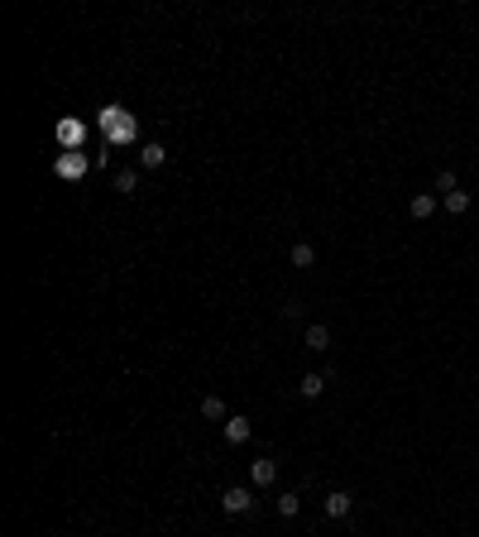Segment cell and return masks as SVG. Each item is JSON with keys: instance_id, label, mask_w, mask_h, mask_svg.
<instances>
[{"instance_id": "cell-9", "label": "cell", "mask_w": 479, "mask_h": 537, "mask_svg": "<svg viewBox=\"0 0 479 537\" xmlns=\"http://www.w3.org/2000/svg\"><path fill=\"white\" fill-rule=\"evenodd\" d=\"M249 418H225V441H235V446H240V441H249Z\"/></svg>"}, {"instance_id": "cell-8", "label": "cell", "mask_w": 479, "mask_h": 537, "mask_svg": "<svg viewBox=\"0 0 479 537\" xmlns=\"http://www.w3.org/2000/svg\"><path fill=\"white\" fill-rule=\"evenodd\" d=\"M345 514H350V494H345V489H331V494H326V518H345Z\"/></svg>"}, {"instance_id": "cell-7", "label": "cell", "mask_w": 479, "mask_h": 537, "mask_svg": "<svg viewBox=\"0 0 479 537\" xmlns=\"http://www.w3.org/2000/svg\"><path fill=\"white\" fill-rule=\"evenodd\" d=\"M302 341H307V350H316V355H321V350H331V326H307V336H302Z\"/></svg>"}, {"instance_id": "cell-14", "label": "cell", "mask_w": 479, "mask_h": 537, "mask_svg": "<svg viewBox=\"0 0 479 537\" xmlns=\"http://www.w3.org/2000/svg\"><path fill=\"white\" fill-rule=\"evenodd\" d=\"M201 418H225V403H221L216 394H206V398H201Z\"/></svg>"}, {"instance_id": "cell-17", "label": "cell", "mask_w": 479, "mask_h": 537, "mask_svg": "<svg viewBox=\"0 0 479 537\" xmlns=\"http://www.w3.org/2000/svg\"><path fill=\"white\" fill-rule=\"evenodd\" d=\"M436 192H441V197L456 192V173H436Z\"/></svg>"}, {"instance_id": "cell-11", "label": "cell", "mask_w": 479, "mask_h": 537, "mask_svg": "<svg viewBox=\"0 0 479 537\" xmlns=\"http://www.w3.org/2000/svg\"><path fill=\"white\" fill-rule=\"evenodd\" d=\"M292 264H297V269H312V264H316V250H312L307 240H297V245H292Z\"/></svg>"}, {"instance_id": "cell-15", "label": "cell", "mask_w": 479, "mask_h": 537, "mask_svg": "<svg viewBox=\"0 0 479 537\" xmlns=\"http://www.w3.org/2000/svg\"><path fill=\"white\" fill-rule=\"evenodd\" d=\"M431 212H436V197H412V216L417 221H427Z\"/></svg>"}, {"instance_id": "cell-3", "label": "cell", "mask_w": 479, "mask_h": 537, "mask_svg": "<svg viewBox=\"0 0 479 537\" xmlns=\"http://www.w3.org/2000/svg\"><path fill=\"white\" fill-rule=\"evenodd\" d=\"M274 480H278V460H254V465H249V485H254V489H269Z\"/></svg>"}, {"instance_id": "cell-12", "label": "cell", "mask_w": 479, "mask_h": 537, "mask_svg": "<svg viewBox=\"0 0 479 537\" xmlns=\"http://www.w3.org/2000/svg\"><path fill=\"white\" fill-rule=\"evenodd\" d=\"M58 139H63V144H82V125H77V120H63V125H58Z\"/></svg>"}, {"instance_id": "cell-6", "label": "cell", "mask_w": 479, "mask_h": 537, "mask_svg": "<svg viewBox=\"0 0 479 537\" xmlns=\"http://www.w3.org/2000/svg\"><path fill=\"white\" fill-rule=\"evenodd\" d=\"M53 173H58V178H82V173H87V159H82V154H63V159L53 163Z\"/></svg>"}, {"instance_id": "cell-1", "label": "cell", "mask_w": 479, "mask_h": 537, "mask_svg": "<svg viewBox=\"0 0 479 537\" xmlns=\"http://www.w3.org/2000/svg\"><path fill=\"white\" fill-rule=\"evenodd\" d=\"M101 130H110V139H134V120H130L120 106L101 110Z\"/></svg>"}, {"instance_id": "cell-13", "label": "cell", "mask_w": 479, "mask_h": 537, "mask_svg": "<svg viewBox=\"0 0 479 537\" xmlns=\"http://www.w3.org/2000/svg\"><path fill=\"white\" fill-rule=\"evenodd\" d=\"M134 188H139V173H134V168H120V173H115V192H134Z\"/></svg>"}, {"instance_id": "cell-10", "label": "cell", "mask_w": 479, "mask_h": 537, "mask_svg": "<svg viewBox=\"0 0 479 537\" xmlns=\"http://www.w3.org/2000/svg\"><path fill=\"white\" fill-rule=\"evenodd\" d=\"M441 202H446V212H451V216H465V212H470V192H460V188H456V192H446Z\"/></svg>"}, {"instance_id": "cell-2", "label": "cell", "mask_w": 479, "mask_h": 537, "mask_svg": "<svg viewBox=\"0 0 479 537\" xmlns=\"http://www.w3.org/2000/svg\"><path fill=\"white\" fill-rule=\"evenodd\" d=\"M221 509H225V514H249V509H254V489H245V485L225 489V494H221Z\"/></svg>"}, {"instance_id": "cell-4", "label": "cell", "mask_w": 479, "mask_h": 537, "mask_svg": "<svg viewBox=\"0 0 479 537\" xmlns=\"http://www.w3.org/2000/svg\"><path fill=\"white\" fill-rule=\"evenodd\" d=\"M163 163H168V149H163L159 139L139 144V168H163Z\"/></svg>"}, {"instance_id": "cell-5", "label": "cell", "mask_w": 479, "mask_h": 537, "mask_svg": "<svg viewBox=\"0 0 479 537\" xmlns=\"http://www.w3.org/2000/svg\"><path fill=\"white\" fill-rule=\"evenodd\" d=\"M326 379H331L326 369H312V374H302V379H297V394H302V398H321Z\"/></svg>"}, {"instance_id": "cell-16", "label": "cell", "mask_w": 479, "mask_h": 537, "mask_svg": "<svg viewBox=\"0 0 479 537\" xmlns=\"http://www.w3.org/2000/svg\"><path fill=\"white\" fill-rule=\"evenodd\" d=\"M297 509H302L297 494H278V514H283V518H297Z\"/></svg>"}]
</instances>
